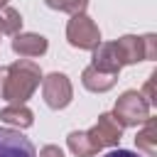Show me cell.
<instances>
[{"mask_svg":"<svg viewBox=\"0 0 157 157\" xmlns=\"http://www.w3.org/2000/svg\"><path fill=\"white\" fill-rule=\"evenodd\" d=\"M145 39V61H152L157 56V37L155 34H142Z\"/></svg>","mask_w":157,"mask_h":157,"instance_id":"cell-16","label":"cell"},{"mask_svg":"<svg viewBox=\"0 0 157 157\" xmlns=\"http://www.w3.org/2000/svg\"><path fill=\"white\" fill-rule=\"evenodd\" d=\"M88 137L96 142L98 150L103 147H118L120 145V137H123V125L113 118V113H101L96 125L91 130H86Z\"/></svg>","mask_w":157,"mask_h":157,"instance_id":"cell-5","label":"cell"},{"mask_svg":"<svg viewBox=\"0 0 157 157\" xmlns=\"http://www.w3.org/2000/svg\"><path fill=\"white\" fill-rule=\"evenodd\" d=\"M113 44H115V52H118L123 66L145 61V39L142 37H137V34H123Z\"/></svg>","mask_w":157,"mask_h":157,"instance_id":"cell-9","label":"cell"},{"mask_svg":"<svg viewBox=\"0 0 157 157\" xmlns=\"http://www.w3.org/2000/svg\"><path fill=\"white\" fill-rule=\"evenodd\" d=\"M91 59H93L91 66L98 69V71H103V74H115V76H118L120 69H123V61H120L113 42H101V44L93 49V56H91Z\"/></svg>","mask_w":157,"mask_h":157,"instance_id":"cell-8","label":"cell"},{"mask_svg":"<svg viewBox=\"0 0 157 157\" xmlns=\"http://www.w3.org/2000/svg\"><path fill=\"white\" fill-rule=\"evenodd\" d=\"M66 39L76 49L93 52L101 44V29L86 12H78V15H71V20L66 25Z\"/></svg>","mask_w":157,"mask_h":157,"instance_id":"cell-3","label":"cell"},{"mask_svg":"<svg viewBox=\"0 0 157 157\" xmlns=\"http://www.w3.org/2000/svg\"><path fill=\"white\" fill-rule=\"evenodd\" d=\"M135 147L140 150V152H145L147 157H155L157 155V120L150 115L145 123H142V128L137 130V135H135Z\"/></svg>","mask_w":157,"mask_h":157,"instance_id":"cell-12","label":"cell"},{"mask_svg":"<svg viewBox=\"0 0 157 157\" xmlns=\"http://www.w3.org/2000/svg\"><path fill=\"white\" fill-rule=\"evenodd\" d=\"M98 157H140V155H135V152H130V150H110V152H105V155H98Z\"/></svg>","mask_w":157,"mask_h":157,"instance_id":"cell-19","label":"cell"},{"mask_svg":"<svg viewBox=\"0 0 157 157\" xmlns=\"http://www.w3.org/2000/svg\"><path fill=\"white\" fill-rule=\"evenodd\" d=\"M47 7L52 10H59V12H69V15H78L86 10L88 0H44Z\"/></svg>","mask_w":157,"mask_h":157,"instance_id":"cell-15","label":"cell"},{"mask_svg":"<svg viewBox=\"0 0 157 157\" xmlns=\"http://www.w3.org/2000/svg\"><path fill=\"white\" fill-rule=\"evenodd\" d=\"M42 98L52 110L66 108L74 98V86H71L69 76L59 74V71H54L49 76H42Z\"/></svg>","mask_w":157,"mask_h":157,"instance_id":"cell-4","label":"cell"},{"mask_svg":"<svg viewBox=\"0 0 157 157\" xmlns=\"http://www.w3.org/2000/svg\"><path fill=\"white\" fill-rule=\"evenodd\" d=\"M5 5H7V0H0V10H2V7H5Z\"/></svg>","mask_w":157,"mask_h":157,"instance_id":"cell-20","label":"cell"},{"mask_svg":"<svg viewBox=\"0 0 157 157\" xmlns=\"http://www.w3.org/2000/svg\"><path fill=\"white\" fill-rule=\"evenodd\" d=\"M0 120L5 123V125H12V128H17V130H25V128H29L32 123H34V113L22 103V105H17V103H7L5 108H0Z\"/></svg>","mask_w":157,"mask_h":157,"instance_id":"cell-11","label":"cell"},{"mask_svg":"<svg viewBox=\"0 0 157 157\" xmlns=\"http://www.w3.org/2000/svg\"><path fill=\"white\" fill-rule=\"evenodd\" d=\"M142 93H145L142 98H145V101H147V103L152 105V103H155V74H152V76L147 78V83H145V88H142Z\"/></svg>","mask_w":157,"mask_h":157,"instance_id":"cell-17","label":"cell"},{"mask_svg":"<svg viewBox=\"0 0 157 157\" xmlns=\"http://www.w3.org/2000/svg\"><path fill=\"white\" fill-rule=\"evenodd\" d=\"M49 49V42L47 37L37 34V32H20L12 37V52L22 59H34V56H42L44 52Z\"/></svg>","mask_w":157,"mask_h":157,"instance_id":"cell-7","label":"cell"},{"mask_svg":"<svg viewBox=\"0 0 157 157\" xmlns=\"http://www.w3.org/2000/svg\"><path fill=\"white\" fill-rule=\"evenodd\" d=\"M150 108L152 105L142 98L140 91H123L113 105V118L123 128H135L150 118Z\"/></svg>","mask_w":157,"mask_h":157,"instance_id":"cell-2","label":"cell"},{"mask_svg":"<svg viewBox=\"0 0 157 157\" xmlns=\"http://www.w3.org/2000/svg\"><path fill=\"white\" fill-rule=\"evenodd\" d=\"M0 157H37V150L20 130L0 128Z\"/></svg>","mask_w":157,"mask_h":157,"instance_id":"cell-6","label":"cell"},{"mask_svg":"<svg viewBox=\"0 0 157 157\" xmlns=\"http://www.w3.org/2000/svg\"><path fill=\"white\" fill-rule=\"evenodd\" d=\"M42 83V69L32 59H17L0 71V98L7 103H27Z\"/></svg>","mask_w":157,"mask_h":157,"instance_id":"cell-1","label":"cell"},{"mask_svg":"<svg viewBox=\"0 0 157 157\" xmlns=\"http://www.w3.org/2000/svg\"><path fill=\"white\" fill-rule=\"evenodd\" d=\"M22 32V15L15 10V7H2L0 10V34H10V37H15V34H20Z\"/></svg>","mask_w":157,"mask_h":157,"instance_id":"cell-14","label":"cell"},{"mask_svg":"<svg viewBox=\"0 0 157 157\" xmlns=\"http://www.w3.org/2000/svg\"><path fill=\"white\" fill-rule=\"evenodd\" d=\"M81 83L91 93H105V91H110L118 83V76L115 74H103V71H98L93 66H86L83 74H81Z\"/></svg>","mask_w":157,"mask_h":157,"instance_id":"cell-10","label":"cell"},{"mask_svg":"<svg viewBox=\"0 0 157 157\" xmlns=\"http://www.w3.org/2000/svg\"><path fill=\"white\" fill-rule=\"evenodd\" d=\"M66 145H69V150H71L76 157H98V152H101V150L96 147V142L88 137L86 130H74V132H69Z\"/></svg>","mask_w":157,"mask_h":157,"instance_id":"cell-13","label":"cell"},{"mask_svg":"<svg viewBox=\"0 0 157 157\" xmlns=\"http://www.w3.org/2000/svg\"><path fill=\"white\" fill-rule=\"evenodd\" d=\"M39 157H64V152H61L59 145H44L39 150Z\"/></svg>","mask_w":157,"mask_h":157,"instance_id":"cell-18","label":"cell"}]
</instances>
